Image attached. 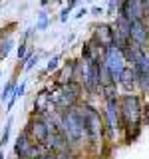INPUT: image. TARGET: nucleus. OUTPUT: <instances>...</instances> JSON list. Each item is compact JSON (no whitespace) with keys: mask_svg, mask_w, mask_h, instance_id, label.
<instances>
[{"mask_svg":"<svg viewBox=\"0 0 149 159\" xmlns=\"http://www.w3.org/2000/svg\"><path fill=\"white\" fill-rule=\"evenodd\" d=\"M58 127H60V133L68 141L72 151H78L84 145H88V133H86L84 116H82V107L79 106L70 107V109H62Z\"/></svg>","mask_w":149,"mask_h":159,"instance_id":"obj_1","label":"nucleus"},{"mask_svg":"<svg viewBox=\"0 0 149 159\" xmlns=\"http://www.w3.org/2000/svg\"><path fill=\"white\" fill-rule=\"evenodd\" d=\"M119 117H121V129L125 131V139L131 141L139 135L143 123V107L141 99L135 93H123L119 98Z\"/></svg>","mask_w":149,"mask_h":159,"instance_id":"obj_2","label":"nucleus"},{"mask_svg":"<svg viewBox=\"0 0 149 159\" xmlns=\"http://www.w3.org/2000/svg\"><path fill=\"white\" fill-rule=\"evenodd\" d=\"M82 107V116H84V125H86L88 133V143L92 147H102L103 139H106V129H103V117L92 103H84Z\"/></svg>","mask_w":149,"mask_h":159,"instance_id":"obj_3","label":"nucleus"},{"mask_svg":"<svg viewBox=\"0 0 149 159\" xmlns=\"http://www.w3.org/2000/svg\"><path fill=\"white\" fill-rule=\"evenodd\" d=\"M74 82H78L88 93H97L99 89H102V86H99V78H97V60L84 58L82 62H76Z\"/></svg>","mask_w":149,"mask_h":159,"instance_id":"obj_4","label":"nucleus"},{"mask_svg":"<svg viewBox=\"0 0 149 159\" xmlns=\"http://www.w3.org/2000/svg\"><path fill=\"white\" fill-rule=\"evenodd\" d=\"M79 93H82V86L78 82H68L62 84L56 92H52L50 96V103L56 109H70L76 107L79 102Z\"/></svg>","mask_w":149,"mask_h":159,"instance_id":"obj_5","label":"nucleus"},{"mask_svg":"<svg viewBox=\"0 0 149 159\" xmlns=\"http://www.w3.org/2000/svg\"><path fill=\"white\" fill-rule=\"evenodd\" d=\"M103 129H106V137L109 141H115L121 135V117H119V98H106V121H103Z\"/></svg>","mask_w":149,"mask_h":159,"instance_id":"obj_6","label":"nucleus"},{"mask_svg":"<svg viewBox=\"0 0 149 159\" xmlns=\"http://www.w3.org/2000/svg\"><path fill=\"white\" fill-rule=\"evenodd\" d=\"M102 62L106 64V68L109 70V76H111L113 84L117 86V80H119V76H121V72L127 68V62H125V58H123L121 50H119L115 44H111L109 48H106V52H103V56H102Z\"/></svg>","mask_w":149,"mask_h":159,"instance_id":"obj_7","label":"nucleus"},{"mask_svg":"<svg viewBox=\"0 0 149 159\" xmlns=\"http://www.w3.org/2000/svg\"><path fill=\"white\" fill-rule=\"evenodd\" d=\"M129 42L139 50H147L149 46V26L145 20L129 22Z\"/></svg>","mask_w":149,"mask_h":159,"instance_id":"obj_8","label":"nucleus"},{"mask_svg":"<svg viewBox=\"0 0 149 159\" xmlns=\"http://www.w3.org/2000/svg\"><path fill=\"white\" fill-rule=\"evenodd\" d=\"M117 14H121L127 22L145 20V8H143V2H141V0H123V2H119Z\"/></svg>","mask_w":149,"mask_h":159,"instance_id":"obj_9","label":"nucleus"},{"mask_svg":"<svg viewBox=\"0 0 149 159\" xmlns=\"http://www.w3.org/2000/svg\"><path fill=\"white\" fill-rule=\"evenodd\" d=\"M26 131H28V135H30V139H32L34 143H44V141H46V137L50 135V129L46 125V121H44L40 116L30 121V125H28Z\"/></svg>","mask_w":149,"mask_h":159,"instance_id":"obj_10","label":"nucleus"},{"mask_svg":"<svg viewBox=\"0 0 149 159\" xmlns=\"http://www.w3.org/2000/svg\"><path fill=\"white\" fill-rule=\"evenodd\" d=\"M34 141L30 139L28 131H20V135L16 137V145H14V153H16V159H28L30 155V149H32Z\"/></svg>","mask_w":149,"mask_h":159,"instance_id":"obj_11","label":"nucleus"},{"mask_svg":"<svg viewBox=\"0 0 149 159\" xmlns=\"http://www.w3.org/2000/svg\"><path fill=\"white\" fill-rule=\"evenodd\" d=\"M117 86H121L123 89H125V93H133L131 89L135 88V86H139L137 74H135V70H133L131 66H127L121 72V76H119V80H117Z\"/></svg>","mask_w":149,"mask_h":159,"instance_id":"obj_12","label":"nucleus"},{"mask_svg":"<svg viewBox=\"0 0 149 159\" xmlns=\"http://www.w3.org/2000/svg\"><path fill=\"white\" fill-rule=\"evenodd\" d=\"M93 42H96L97 46H102L103 50L111 46V44H113V30H111V24H102V26L96 30Z\"/></svg>","mask_w":149,"mask_h":159,"instance_id":"obj_13","label":"nucleus"},{"mask_svg":"<svg viewBox=\"0 0 149 159\" xmlns=\"http://www.w3.org/2000/svg\"><path fill=\"white\" fill-rule=\"evenodd\" d=\"M74 72H76V62H70L68 66H64L62 72H60V76H58L60 86H62V84H68V82H74Z\"/></svg>","mask_w":149,"mask_h":159,"instance_id":"obj_14","label":"nucleus"},{"mask_svg":"<svg viewBox=\"0 0 149 159\" xmlns=\"http://www.w3.org/2000/svg\"><path fill=\"white\" fill-rule=\"evenodd\" d=\"M24 92H26V82H22L20 86H16V88H14L12 96H10V99H8V109H12V106L16 103V99L24 96Z\"/></svg>","mask_w":149,"mask_h":159,"instance_id":"obj_15","label":"nucleus"},{"mask_svg":"<svg viewBox=\"0 0 149 159\" xmlns=\"http://www.w3.org/2000/svg\"><path fill=\"white\" fill-rule=\"evenodd\" d=\"M12 38H6V42H2V46H0V56H4L6 58L8 56V52H10V46H12Z\"/></svg>","mask_w":149,"mask_h":159,"instance_id":"obj_16","label":"nucleus"},{"mask_svg":"<svg viewBox=\"0 0 149 159\" xmlns=\"http://www.w3.org/2000/svg\"><path fill=\"white\" fill-rule=\"evenodd\" d=\"M10 127H12V119H8L6 127H4V133H2V137H0V145L8 143V137H10Z\"/></svg>","mask_w":149,"mask_h":159,"instance_id":"obj_17","label":"nucleus"},{"mask_svg":"<svg viewBox=\"0 0 149 159\" xmlns=\"http://www.w3.org/2000/svg\"><path fill=\"white\" fill-rule=\"evenodd\" d=\"M14 88H16V86H14V84H12V82H10V84H8V86H6V88H4V92H2V96H0V102H6V99H8V96H12V92H14Z\"/></svg>","mask_w":149,"mask_h":159,"instance_id":"obj_18","label":"nucleus"},{"mask_svg":"<svg viewBox=\"0 0 149 159\" xmlns=\"http://www.w3.org/2000/svg\"><path fill=\"white\" fill-rule=\"evenodd\" d=\"M48 22H50V20H48V16H46V14H40V20H38V24H36V30H46L48 28Z\"/></svg>","mask_w":149,"mask_h":159,"instance_id":"obj_19","label":"nucleus"},{"mask_svg":"<svg viewBox=\"0 0 149 159\" xmlns=\"http://www.w3.org/2000/svg\"><path fill=\"white\" fill-rule=\"evenodd\" d=\"M58 62H60V56H54V58L48 62V66H46V72H54V70L58 68Z\"/></svg>","mask_w":149,"mask_h":159,"instance_id":"obj_20","label":"nucleus"},{"mask_svg":"<svg viewBox=\"0 0 149 159\" xmlns=\"http://www.w3.org/2000/svg\"><path fill=\"white\" fill-rule=\"evenodd\" d=\"M54 157L56 159H78L74 155V151H66V153H54Z\"/></svg>","mask_w":149,"mask_h":159,"instance_id":"obj_21","label":"nucleus"},{"mask_svg":"<svg viewBox=\"0 0 149 159\" xmlns=\"http://www.w3.org/2000/svg\"><path fill=\"white\" fill-rule=\"evenodd\" d=\"M24 56H26V44H20V46H18V58H24Z\"/></svg>","mask_w":149,"mask_h":159,"instance_id":"obj_22","label":"nucleus"},{"mask_svg":"<svg viewBox=\"0 0 149 159\" xmlns=\"http://www.w3.org/2000/svg\"><path fill=\"white\" fill-rule=\"evenodd\" d=\"M143 121H145L147 127H149V103L145 106V109H143Z\"/></svg>","mask_w":149,"mask_h":159,"instance_id":"obj_23","label":"nucleus"},{"mask_svg":"<svg viewBox=\"0 0 149 159\" xmlns=\"http://www.w3.org/2000/svg\"><path fill=\"white\" fill-rule=\"evenodd\" d=\"M86 14H88V10H86V8H82V10H78L76 18H84V16H86Z\"/></svg>","mask_w":149,"mask_h":159,"instance_id":"obj_24","label":"nucleus"},{"mask_svg":"<svg viewBox=\"0 0 149 159\" xmlns=\"http://www.w3.org/2000/svg\"><path fill=\"white\" fill-rule=\"evenodd\" d=\"M141 88H143V89H145V92L149 93V78H147V80H145V82H143V84H141Z\"/></svg>","mask_w":149,"mask_h":159,"instance_id":"obj_25","label":"nucleus"},{"mask_svg":"<svg viewBox=\"0 0 149 159\" xmlns=\"http://www.w3.org/2000/svg\"><path fill=\"white\" fill-rule=\"evenodd\" d=\"M92 14H102V8L96 6V8H92Z\"/></svg>","mask_w":149,"mask_h":159,"instance_id":"obj_26","label":"nucleus"},{"mask_svg":"<svg viewBox=\"0 0 149 159\" xmlns=\"http://www.w3.org/2000/svg\"><path fill=\"white\" fill-rule=\"evenodd\" d=\"M0 159H4V153L2 151H0Z\"/></svg>","mask_w":149,"mask_h":159,"instance_id":"obj_27","label":"nucleus"}]
</instances>
